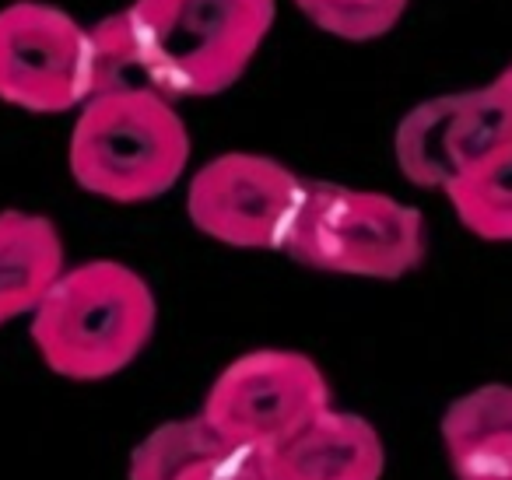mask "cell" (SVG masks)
<instances>
[{
  "mask_svg": "<svg viewBox=\"0 0 512 480\" xmlns=\"http://www.w3.org/2000/svg\"><path fill=\"white\" fill-rule=\"evenodd\" d=\"M130 480H267L260 456L239 449L197 414L151 428L130 452Z\"/></svg>",
  "mask_w": 512,
  "mask_h": 480,
  "instance_id": "30bf717a",
  "label": "cell"
},
{
  "mask_svg": "<svg viewBox=\"0 0 512 480\" xmlns=\"http://www.w3.org/2000/svg\"><path fill=\"white\" fill-rule=\"evenodd\" d=\"M64 270V239L46 214H0V326L32 316Z\"/></svg>",
  "mask_w": 512,
  "mask_h": 480,
  "instance_id": "7c38bea8",
  "label": "cell"
},
{
  "mask_svg": "<svg viewBox=\"0 0 512 480\" xmlns=\"http://www.w3.org/2000/svg\"><path fill=\"white\" fill-rule=\"evenodd\" d=\"M92 99V39L43 0L0 8V102L25 113H71Z\"/></svg>",
  "mask_w": 512,
  "mask_h": 480,
  "instance_id": "ba28073f",
  "label": "cell"
},
{
  "mask_svg": "<svg viewBox=\"0 0 512 480\" xmlns=\"http://www.w3.org/2000/svg\"><path fill=\"white\" fill-rule=\"evenodd\" d=\"M456 218L488 242H512V155L470 172L446 190Z\"/></svg>",
  "mask_w": 512,
  "mask_h": 480,
  "instance_id": "4fadbf2b",
  "label": "cell"
},
{
  "mask_svg": "<svg viewBox=\"0 0 512 480\" xmlns=\"http://www.w3.org/2000/svg\"><path fill=\"white\" fill-rule=\"evenodd\" d=\"M32 344L53 375L102 382L144 354L158 305L151 284L120 260L67 267L32 312Z\"/></svg>",
  "mask_w": 512,
  "mask_h": 480,
  "instance_id": "6da1fadb",
  "label": "cell"
},
{
  "mask_svg": "<svg viewBox=\"0 0 512 480\" xmlns=\"http://www.w3.org/2000/svg\"><path fill=\"white\" fill-rule=\"evenodd\" d=\"M393 155L407 183L442 193L512 155V81L498 74L484 88L414 106L400 120Z\"/></svg>",
  "mask_w": 512,
  "mask_h": 480,
  "instance_id": "8992f818",
  "label": "cell"
},
{
  "mask_svg": "<svg viewBox=\"0 0 512 480\" xmlns=\"http://www.w3.org/2000/svg\"><path fill=\"white\" fill-rule=\"evenodd\" d=\"M88 39H92V99L109 92H134V88L155 92L144 74L127 11H116V15L95 22L88 29Z\"/></svg>",
  "mask_w": 512,
  "mask_h": 480,
  "instance_id": "5bb4252c",
  "label": "cell"
},
{
  "mask_svg": "<svg viewBox=\"0 0 512 480\" xmlns=\"http://www.w3.org/2000/svg\"><path fill=\"white\" fill-rule=\"evenodd\" d=\"M285 253L320 274L397 281L425 260V218L390 193L309 183Z\"/></svg>",
  "mask_w": 512,
  "mask_h": 480,
  "instance_id": "277c9868",
  "label": "cell"
},
{
  "mask_svg": "<svg viewBox=\"0 0 512 480\" xmlns=\"http://www.w3.org/2000/svg\"><path fill=\"white\" fill-rule=\"evenodd\" d=\"M306 193V179L278 158L228 151L193 172L186 214L197 232L221 246L285 253Z\"/></svg>",
  "mask_w": 512,
  "mask_h": 480,
  "instance_id": "52a82bcc",
  "label": "cell"
},
{
  "mask_svg": "<svg viewBox=\"0 0 512 480\" xmlns=\"http://www.w3.org/2000/svg\"><path fill=\"white\" fill-rule=\"evenodd\" d=\"M274 11V0H134L127 15L151 88L165 99H207L246 74Z\"/></svg>",
  "mask_w": 512,
  "mask_h": 480,
  "instance_id": "7a4b0ae2",
  "label": "cell"
},
{
  "mask_svg": "<svg viewBox=\"0 0 512 480\" xmlns=\"http://www.w3.org/2000/svg\"><path fill=\"white\" fill-rule=\"evenodd\" d=\"M74 183L113 204H144L183 179L190 134L172 99L148 88L95 95L78 109L67 148Z\"/></svg>",
  "mask_w": 512,
  "mask_h": 480,
  "instance_id": "3957f363",
  "label": "cell"
},
{
  "mask_svg": "<svg viewBox=\"0 0 512 480\" xmlns=\"http://www.w3.org/2000/svg\"><path fill=\"white\" fill-rule=\"evenodd\" d=\"M327 407H334L330 382L309 354L260 347L221 368L200 417L239 449L264 456Z\"/></svg>",
  "mask_w": 512,
  "mask_h": 480,
  "instance_id": "5b68a950",
  "label": "cell"
},
{
  "mask_svg": "<svg viewBox=\"0 0 512 480\" xmlns=\"http://www.w3.org/2000/svg\"><path fill=\"white\" fill-rule=\"evenodd\" d=\"M260 466L267 480H383L386 449L369 417L327 407L264 452Z\"/></svg>",
  "mask_w": 512,
  "mask_h": 480,
  "instance_id": "9c48e42d",
  "label": "cell"
},
{
  "mask_svg": "<svg viewBox=\"0 0 512 480\" xmlns=\"http://www.w3.org/2000/svg\"><path fill=\"white\" fill-rule=\"evenodd\" d=\"M442 445L456 480H512V386L491 382L449 403Z\"/></svg>",
  "mask_w": 512,
  "mask_h": 480,
  "instance_id": "8fae6325",
  "label": "cell"
},
{
  "mask_svg": "<svg viewBox=\"0 0 512 480\" xmlns=\"http://www.w3.org/2000/svg\"><path fill=\"white\" fill-rule=\"evenodd\" d=\"M299 11L327 36L348 43H369L397 29L407 0H295Z\"/></svg>",
  "mask_w": 512,
  "mask_h": 480,
  "instance_id": "9a60e30c",
  "label": "cell"
}]
</instances>
